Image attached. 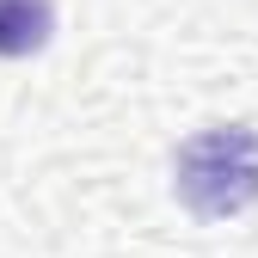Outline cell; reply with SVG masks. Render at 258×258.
<instances>
[{"label": "cell", "instance_id": "cell-1", "mask_svg": "<svg viewBox=\"0 0 258 258\" xmlns=\"http://www.w3.org/2000/svg\"><path fill=\"white\" fill-rule=\"evenodd\" d=\"M172 190L197 221H228L258 203V129L215 123L197 129L172 160Z\"/></svg>", "mask_w": 258, "mask_h": 258}, {"label": "cell", "instance_id": "cell-2", "mask_svg": "<svg viewBox=\"0 0 258 258\" xmlns=\"http://www.w3.org/2000/svg\"><path fill=\"white\" fill-rule=\"evenodd\" d=\"M55 37V7L49 0H0V61H25L49 49Z\"/></svg>", "mask_w": 258, "mask_h": 258}]
</instances>
